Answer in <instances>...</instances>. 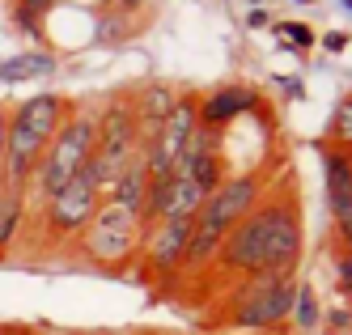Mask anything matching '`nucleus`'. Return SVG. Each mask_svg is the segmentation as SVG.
Here are the masks:
<instances>
[{"mask_svg": "<svg viewBox=\"0 0 352 335\" xmlns=\"http://www.w3.org/2000/svg\"><path fill=\"white\" fill-rule=\"evenodd\" d=\"M301 250H306L301 195L293 187V178H285V187H267V195L221 238L212 272L230 276V280H242V276H297Z\"/></svg>", "mask_w": 352, "mask_h": 335, "instance_id": "f257e3e1", "label": "nucleus"}, {"mask_svg": "<svg viewBox=\"0 0 352 335\" xmlns=\"http://www.w3.org/2000/svg\"><path fill=\"white\" fill-rule=\"evenodd\" d=\"M77 107L68 94H34L9 107V132H5V162H0V187L26 191L43 162L47 144L60 132L68 111Z\"/></svg>", "mask_w": 352, "mask_h": 335, "instance_id": "f03ea898", "label": "nucleus"}, {"mask_svg": "<svg viewBox=\"0 0 352 335\" xmlns=\"http://www.w3.org/2000/svg\"><path fill=\"white\" fill-rule=\"evenodd\" d=\"M140 238H144V221L136 213H128L123 204L107 199L94 208L89 225L77 234V242H72L68 250L77 255L81 263L107 272V276H123L136 268V255H140Z\"/></svg>", "mask_w": 352, "mask_h": 335, "instance_id": "7ed1b4c3", "label": "nucleus"}, {"mask_svg": "<svg viewBox=\"0 0 352 335\" xmlns=\"http://www.w3.org/2000/svg\"><path fill=\"white\" fill-rule=\"evenodd\" d=\"M94 144H98V119H94V107H72L68 111V119L60 123V132L52 136V144H47V153H43V162H38V170H34V178H30V187H26V195H30V208L34 204H43L52 191H60L68 178H77L81 170H85V162L94 158Z\"/></svg>", "mask_w": 352, "mask_h": 335, "instance_id": "20e7f679", "label": "nucleus"}, {"mask_svg": "<svg viewBox=\"0 0 352 335\" xmlns=\"http://www.w3.org/2000/svg\"><path fill=\"white\" fill-rule=\"evenodd\" d=\"M98 204H102V191H98V183L81 170L77 178H68L60 191H52L43 204L30 208V221L38 225V242L47 250H68L77 242V234L89 225Z\"/></svg>", "mask_w": 352, "mask_h": 335, "instance_id": "39448f33", "label": "nucleus"}, {"mask_svg": "<svg viewBox=\"0 0 352 335\" xmlns=\"http://www.w3.org/2000/svg\"><path fill=\"white\" fill-rule=\"evenodd\" d=\"M293 293H297V276H242L234 285L230 305H225V327L246 335L289 327Z\"/></svg>", "mask_w": 352, "mask_h": 335, "instance_id": "423d86ee", "label": "nucleus"}, {"mask_svg": "<svg viewBox=\"0 0 352 335\" xmlns=\"http://www.w3.org/2000/svg\"><path fill=\"white\" fill-rule=\"evenodd\" d=\"M263 195H267V178L259 170H230L204 195V204H199V213H195V225L217 234V238H225Z\"/></svg>", "mask_w": 352, "mask_h": 335, "instance_id": "0eeeda50", "label": "nucleus"}, {"mask_svg": "<svg viewBox=\"0 0 352 335\" xmlns=\"http://www.w3.org/2000/svg\"><path fill=\"white\" fill-rule=\"evenodd\" d=\"M187 238H191V217H162L144 225L140 238V276L157 289H170L183 276V255H187Z\"/></svg>", "mask_w": 352, "mask_h": 335, "instance_id": "6e6552de", "label": "nucleus"}, {"mask_svg": "<svg viewBox=\"0 0 352 335\" xmlns=\"http://www.w3.org/2000/svg\"><path fill=\"white\" fill-rule=\"evenodd\" d=\"M322 191H327V213H331L336 238H352V153L322 144Z\"/></svg>", "mask_w": 352, "mask_h": 335, "instance_id": "1a4fd4ad", "label": "nucleus"}, {"mask_svg": "<svg viewBox=\"0 0 352 335\" xmlns=\"http://www.w3.org/2000/svg\"><path fill=\"white\" fill-rule=\"evenodd\" d=\"M259 102L255 89H246V85H221L212 94H199V123L212 127V132H225L242 111H250Z\"/></svg>", "mask_w": 352, "mask_h": 335, "instance_id": "9d476101", "label": "nucleus"}, {"mask_svg": "<svg viewBox=\"0 0 352 335\" xmlns=\"http://www.w3.org/2000/svg\"><path fill=\"white\" fill-rule=\"evenodd\" d=\"M174 98H179V85H170V81H144V85H132V107H136L140 144L162 127V119H166L170 107H174Z\"/></svg>", "mask_w": 352, "mask_h": 335, "instance_id": "9b49d317", "label": "nucleus"}, {"mask_svg": "<svg viewBox=\"0 0 352 335\" xmlns=\"http://www.w3.org/2000/svg\"><path fill=\"white\" fill-rule=\"evenodd\" d=\"M30 225V195L17 187H0V263L13 259V250L26 238Z\"/></svg>", "mask_w": 352, "mask_h": 335, "instance_id": "f8f14e48", "label": "nucleus"}, {"mask_svg": "<svg viewBox=\"0 0 352 335\" xmlns=\"http://www.w3.org/2000/svg\"><path fill=\"white\" fill-rule=\"evenodd\" d=\"M107 199L123 204L128 213H136V217L144 221V208H148V166H144V153H136V158L119 170V178L111 183Z\"/></svg>", "mask_w": 352, "mask_h": 335, "instance_id": "ddd939ff", "label": "nucleus"}, {"mask_svg": "<svg viewBox=\"0 0 352 335\" xmlns=\"http://www.w3.org/2000/svg\"><path fill=\"white\" fill-rule=\"evenodd\" d=\"M289 327H293V331H306V335L322 327V305H318V293H314V285H306V280H297L293 310H289Z\"/></svg>", "mask_w": 352, "mask_h": 335, "instance_id": "4468645a", "label": "nucleus"}, {"mask_svg": "<svg viewBox=\"0 0 352 335\" xmlns=\"http://www.w3.org/2000/svg\"><path fill=\"white\" fill-rule=\"evenodd\" d=\"M327 144H336V149H348V153H352V94H344V98L336 102L331 123H327Z\"/></svg>", "mask_w": 352, "mask_h": 335, "instance_id": "2eb2a0df", "label": "nucleus"}, {"mask_svg": "<svg viewBox=\"0 0 352 335\" xmlns=\"http://www.w3.org/2000/svg\"><path fill=\"white\" fill-rule=\"evenodd\" d=\"M52 68H56L52 56H21V60L0 64V76H5V81H26V76H47Z\"/></svg>", "mask_w": 352, "mask_h": 335, "instance_id": "dca6fc26", "label": "nucleus"}, {"mask_svg": "<svg viewBox=\"0 0 352 335\" xmlns=\"http://www.w3.org/2000/svg\"><path fill=\"white\" fill-rule=\"evenodd\" d=\"M52 5H56V0H13V21L21 25V30H38L43 13Z\"/></svg>", "mask_w": 352, "mask_h": 335, "instance_id": "f3484780", "label": "nucleus"}, {"mask_svg": "<svg viewBox=\"0 0 352 335\" xmlns=\"http://www.w3.org/2000/svg\"><path fill=\"white\" fill-rule=\"evenodd\" d=\"M336 293L352 301V255L348 250H336Z\"/></svg>", "mask_w": 352, "mask_h": 335, "instance_id": "a211bd4d", "label": "nucleus"}, {"mask_svg": "<svg viewBox=\"0 0 352 335\" xmlns=\"http://www.w3.org/2000/svg\"><path fill=\"white\" fill-rule=\"evenodd\" d=\"M322 323H327V331H352V314H348V305H340V310H331V314H322Z\"/></svg>", "mask_w": 352, "mask_h": 335, "instance_id": "6ab92c4d", "label": "nucleus"}, {"mask_svg": "<svg viewBox=\"0 0 352 335\" xmlns=\"http://www.w3.org/2000/svg\"><path fill=\"white\" fill-rule=\"evenodd\" d=\"M5 132H9V107H0V162H5Z\"/></svg>", "mask_w": 352, "mask_h": 335, "instance_id": "aec40b11", "label": "nucleus"}, {"mask_svg": "<svg viewBox=\"0 0 352 335\" xmlns=\"http://www.w3.org/2000/svg\"><path fill=\"white\" fill-rule=\"evenodd\" d=\"M111 5H115L119 13H136V9L144 5V0H111Z\"/></svg>", "mask_w": 352, "mask_h": 335, "instance_id": "412c9836", "label": "nucleus"}, {"mask_svg": "<svg viewBox=\"0 0 352 335\" xmlns=\"http://www.w3.org/2000/svg\"><path fill=\"white\" fill-rule=\"evenodd\" d=\"M255 335H289V327H276V331H255Z\"/></svg>", "mask_w": 352, "mask_h": 335, "instance_id": "4be33fe9", "label": "nucleus"}, {"mask_svg": "<svg viewBox=\"0 0 352 335\" xmlns=\"http://www.w3.org/2000/svg\"><path fill=\"white\" fill-rule=\"evenodd\" d=\"M0 335H17V331H13V327H9V323H0Z\"/></svg>", "mask_w": 352, "mask_h": 335, "instance_id": "5701e85b", "label": "nucleus"}, {"mask_svg": "<svg viewBox=\"0 0 352 335\" xmlns=\"http://www.w3.org/2000/svg\"><path fill=\"white\" fill-rule=\"evenodd\" d=\"M344 305H348V314H352V301H344Z\"/></svg>", "mask_w": 352, "mask_h": 335, "instance_id": "b1692460", "label": "nucleus"}]
</instances>
